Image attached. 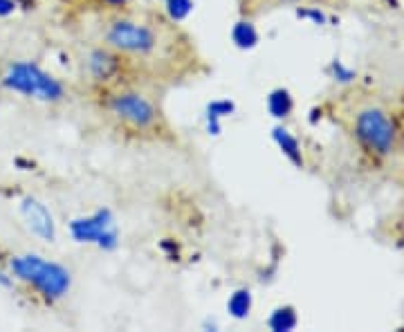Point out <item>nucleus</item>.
I'll use <instances>...</instances> for the list:
<instances>
[{"label": "nucleus", "mask_w": 404, "mask_h": 332, "mask_svg": "<svg viewBox=\"0 0 404 332\" xmlns=\"http://www.w3.org/2000/svg\"><path fill=\"white\" fill-rule=\"evenodd\" d=\"M194 12V0H166V14L171 21H185Z\"/></svg>", "instance_id": "4468645a"}, {"label": "nucleus", "mask_w": 404, "mask_h": 332, "mask_svg": "<svg viewBox=\"0 0 404 332\" xmlns=\"http://www.w3.org/2000/svg\"><path fill=\"white\" fill-rule=\"evenodd\" d=\"M14 9H16V0H0V16L14 14Z\"/></svg>", "instance_id": "6ab92c4d"}, {"label": "nucleus", "mask_w": 404, "mask_h": 332, "mask_svg": "<svg viewBox=\"0 0 404 332\" xmlns=\"http://www.w3.org/2000/svg\"><path fill=\"white\" fill-rule=\"evenodd\" d=\"M110 227H115L110 209H99L88 218H75L70 223V234L77 243H97V238Z\"/></svg>", "instance_id": "0eeeda50"}, {"label": "nucleus", "mask_w": 404, "mask_h": 332, "mask_svg": "<svg viewBox=\"0 0 404 332\" xmlns=\"http://www.w3.org/2000/svg\"><path fill=\"white\" fill-rule=\"evenodd\" d=\"M292 3H297V0H292Z\"/></svg>", "instance_id": "4be33fe9"}, {"label": "nucleus", "mask_w": 404, "mask_h": 332, "mask_svg": "<svg viewBox=\"0 0 404 332\" xmlns=\"http://www.w3.org/2000/svg\"><path fill=\"white\" fill-rule=\"evenodd\" d=\"M272 137H274V142H277V146L281 148V153L286 155L292 164H297V166H301V164H303V157H301L299 142H297V137L292 135L288 128L277 126L274 130H272Z\"/></svg>", "instance_id": "1a4fd4ad"}, {"label": "nucleus", "mask_w": 404, "mask_h": 332, "mask_svg": "<svg viewBox=\"0 0 404 332\" xmlns=\"http://www.w3.org/2000/svg\"><path fill=\"white\" fill-rule=\"evenodd\" d=\"M292 108H295V102H292V95L288 93L286 88L272 90L270 97H267V110H270L272 117H274V119H286L292 113Z\"/></svg>", "instance_id": "9d476101"}, {"label": "nucleus", "mask_w": 404, "mask_h": 332, "mask_svg": "<svg viewBox=\"0 0 404 332\" xmlns=\"http://www.w3.org/2000/svg\"><path fill=\"white\" fill-rule=\"evenodd\" d=\"M234 110H236L234 102H229V99H216V102H211L207 106V119H218L220 122L222 117L234 115Z\"/></svg>", "instance_id": "2eb2a0df"}, {"label": "nucleus", "mask_w": 404, "mask_h": 332, "mask_svg": "<svg viewBox=\"0 0 404 332\" xmlns=\"http://www.w3.org/2000/svg\"><path fill=\"white\" fill-rule=\"evenodd\" d=\"M301 18H310L312 23H317V25H323L326 23V16H323V12H319V9H299L297 12Z\"/></svg>", "instance_id": "a211bd4d"}, {"label": "nucleus", "mask_w": 404, "mask_h": 332, "mask_svg": "<svg viewBox=\"0 0 404 332\" xmlns=\"http://www.w3.org/2000/svg\"><path fill=\"white\" fill-rule=\"evenodd\" d=\"M355 133L359 137V142L375 150L380 155H387L393 148V139H396V128L389 115L380 108H366L357 115L355 122Z\"/></svg>", "instance_id": "7ed1b4c3"}, {"label": "nucleus", "mask_w": 404, "mask_h": 332, "mask_svg": "<svg viewBox=\"0 0 404 332\" xmlns=\"http://www.w3.org/2000/svg\"><path fill=\"white\" fill-rule=\"evenodd\" d=\"M117 245H119V236H117V229H115V227L106 229L104 234H101V236L97 238V247H99V249L110 251V249H115Z\"/></svg>", "instance_id": "dca6fc26"}, {"label": "nucleus", "mask_w": 404, "mask_h": 332, "mask_svg": "<svg viewBox=\"0 0 404 332\" xmlns=\"http://www.w3.org/2000/svg\"><path fill=\"white\" fill-rule=\"evenodd\" d=\"M12 283H14V278L12 276H7L3 269H0V285L3 287H12Z\"/></svg>", "instance_id": "aec40b11"}, {"label": "nucleus", "mask_w": 404, "mask_h": 332, "mask_svg": "<svg viewBox=\"0 0 404 332\" xmlns=\"http://www.w3.org/2000/svg\"><path fill=\"white\" fill-rule=\"evenodd\" d=\"M249 310H251V292L245 290V287L236 290L227 301V312L234 319H247Z\"/></svg>", "instance_id": "ddd939ff"}, {"label": "nucleus", "mask_w": 404, "mask_h": 332, "mask_svg": "<svg viewBox=\"0 0 404 332\" xmlns=\"http://www.w3.org/2000/svg\"><path fill=\"white\" fill-rule=\"evenodd\" d=\"M267 326H270V330H274V332H290V330H295L297 328V312H295V308H290V306L277 308L270 315Z\"/></svg>", "instance_id": "f8f14e48"}, {"label": "nucleus", "mask_w": 404, "mask_h": 332, "mask_svg": "<svg viewBox=\"0 0 404 332\" xmlns=\"http://www.w3.org/2000/svg\"><path fill=\"white\" fill-rule=\"evenodd\" d=\"M9 267H12V274L18 280L34 285L43 294L45 301H56L63 294H68L70 283H72L70 271L63 265L45 260L43 256H36V254L14 256Z\"/></svg>", "instance_id": "f257e3e1"}, {"label": "nucleus", "mask_w": 404, "mask_h": 332, "mask_svg": "<svg viewBox=\"0 0 404 332\" xmlns=\"http://www.w3.org/2000/svg\"><path fill=\"white\" fill-rule=\"evenodd\" d=\"M3 88L12 90V93L34 97L40 102H59L63 97V86H61L52 74L40 70L36 63L18 61L7 68V72L0 79Z\"/></svg>", "instance_id": "f03ea898"}, {"label": "nucleus", "mask_w": 404, "mask_h": 332, "mask_svg": "<svg viewBox=\"0 0 404 332\" xmlns=\"http://www.w3.org/2000/svg\"><path fill=\"white\" fill-rule=\"evenodd\" d=\"M110 110H113L119 119H124V122H128L130 126H135V128L153 126L155 117H157L153 104H150L146 97H141L137 93L115 95L113 99H110Z\"/></svg>", "instance_id": "39448f33"}, {"label": "nucleus", "mask_w": 404, "mask_h": 332, "mask_svg": "<svg viewBox=\"0 0 404 332\" xmlns=\"http://www.w3.org/2000/svg\"><path fill=\"white\" fill-rule=\"evenodd\" d=\"M231 41L238 49H251L256 47L258 43V32L256 27L251 25L249 21H238L234 27H231Z\"/></svg>", "instance_id": "9b49d317"}, {"label": "nucleus", "mask_w": 404, "mask_h": 332, "mask_svg": "<svg viewBox=\"0 0 404 332\" xmlns=\"http://www.w3.org/2000/svg\"><path fill=\"white\" fill-rule=\"evenodd\" d=\"M106 3H110V5H117V7H121V5H126L128 0H106Z\"/></svg>", "instance_id": "412c9836"}, {"label": "nucleus", "mask_w": 404, "mask_h": 332, "mask_svg": "<svg viewBox=\"0 0 404 332\" xmlns=\"http://www.w3.org/2000/svg\"><path fill=\"white\" fill-rule=\"evenodd\" d=\"M20 216L25 218V225L34 236L45 240V243H54L56 238L54 218L43 203H38L36 198H23V203H20Z\"/></svg>", "instance_id": "423d86ee"}, {"label": "nucleus", "mask_w": 404, "mask_h": 332, "mask_svg": "<svg viewBox=\"0 0 404 332\" xmlns=\"http://www.w3.org/2000/svg\"><path fill=\"white\" fill-rule=\"evenodd\" d=\"M88 68H90V74H93L97 81H108V79L117 72V58L110 54L108 49H95V52L90 54Z\"/></svg>", "instance_id": "6e6552de"}, {"label": "nucleus", "mask_w": 404, "mask_h": 332, "mask_svg": "<svg viewBox=\"0 0 404 332\" xmlns=\"http://www.w3.org/2000/svg\"><path fill=\"white\" fill-rule=\"evenodd\" d=\"M332 74H335V79L341 84H350L352 79H355V72L348 68H343L341 61H332Z\"/></svg>", "instance_id": "f3484780"}, {"label": "nucleus", "mask_w": 404, "mask_h": 332, "mask_svg": "<svg viewBox=\"0 0 404 332\" xmlns=\"http://www.w3.org/2000/svg\"><path fill=\"white\" fill-rule=\"evenodd\" d=\"M108 43L128 54H148L155 49V32L133 21H115L108 29Z\"/></svg>", "instance_id": "20e7f679"}]
</instances>
